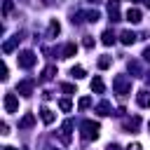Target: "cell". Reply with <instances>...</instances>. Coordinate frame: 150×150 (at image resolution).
Wrapping results in <instances>:
<instances>
[{
	"instance_id": "4dcf8cb0",
	"label": "cell",
	"mask_w": 150,
	"mask_h": 150,
	"mask_svg": "<svg viewBox=\"0 0 150 150\" xmlns=\"http://www.w3.org/2000/svg\"><path fill=\"white\" fill-rule=\"evenodd\" d=\"M145 80H148V84H150V73H148V77H145Z\"/></svg>"
},
{
	"instance_id": "9c48e42d",
	"label": "cell",
	"mask_w": 150,
	"mask_h": 150,
	"mask_svg": "<svg viewBox=\"0 0 150 150\" xmlns=\"http://www.w3.org/2000/svg\"><path fill=\"white\" fill-rule=\"evenodd\" d=\"M33 124H35V115L26 112V115L21 117V122H19V129H28V127H33Z\"/></svg>"
},
{
	"instance_id": "30bf717a",
	"label": "cell",
	"mask_w": 150,
	"mask_h": 150,
	"mask_svg": "<svg viewBox=\"0 0 150 150\" xmlns=\"http://www.w3.org/2000/svg\"><path fill=\"white\" fill-rule=\"evenodd\" d=\"M136 38H138V35H136L134 30H124V33H122V45H134Z\"/></svg>"
},
{
	"instance_id": "d590c367",
	"label": "cell",
	"mask_w": 150,
	"mask_h": 150,
	"mask_svg": "<svg viewBox=\"0 0 150 150\" xmlns=\"http://www.w3.org/2000/svg\"><path fill=\"white\" fill-rule=\"evenodd\" d=\"M148 129H150V127H148Z\"/></svg>"
},
{
	"instance_id": "6da1fadb",
	"label": "cell",
	"mask_w": 150,
	"mask_h": 150,
	"mask_svg": "<svg viewBox=\"0 0 150 150\" xmlns=\"http://www.w3.org/2000/svg\"><path fill=\"white\" fill-rule=\"evenodd\" d=\"M80 129H82V138H84V141H91V138H98V131H101V127H98V122H94V120H84Z\"/></svg>"
},
{
	"instance_id": "9a60e30c",
	"label": "cell",
	"mask_w": 150,
	"mask_h": 150,
	"mask_svg": "<svg viewBox=\"0 0 150 150\" xmlns=\"http://www.w3.org/2000/svg\"><path fill=\"white\" fill-rule=\"evenodd\" d=\"M108 14H110V21H120V9H117V2H110Z\"/></svg>"
},
{
	"instance_id": "484cf974",
	"label": "cell",
	"mask_w": 150,
	"mask_h": 150,
	"mask_svg": "<svg viewBox=\"0 0 150 150\" xmlns=\"http://www.w3.org/2000/svg\"><path fill=\"white\" fill-rule=\"evenodd\" d=\"M82 45H84L87 49H91V47H94V38H89V35H84V40H82Z\"/></svg>"
},
{
	"instance_id": "4316f807",
	"label": "cell",
	"mask_w": 150,
	"mask_h": 150,
	"mask_svg": "<svg viewBox=\"0 0 150 150\" xmlns=\"http://www.w3.org/2000/svg\"><path fill=\"white\" fill-rule=\"evenodd\" d=\"M61 91H66V94H75V87H73V84H61Z\"/></svg>"
},
{
	"instance_id": "277c9868",
	"label": "cell",
	"mask_w": 150,
	"mask_h": 150,
	"mask_svg": "<svg viewBox=\"0 0 150 150\" xmlns=\"http://www.w3.org/2000/svg\"><path fill=\"white\" fill-rule=\"evenodd\" d=\"M2 105H5V112H16V108H19V101H16V96H14V94H5V98H2Z\"/></svg>"
},
{
	"instance_id": "8992f818",
	"label": "cell",
	"mask_w": 150,
	"mask_h": 150,
	"mask_svg": "<svg viewBox=\"0 0 150 150\" xmlns=\"http://www.w3.org/2000/svg\"><path fill=\"white\" fill-rule=\"evenodd\" d=\"M16 91H19L21 96H30V94H33V82H30V80L19 82V84H16Z\"/></svg>"
},
{
	"instance_id": "ac0fdd59",
	"label": "cell",
	"mask_w": 150,
	"mask_h": 150,
	"mask_svg": "<svg viewBox=\"0 0 150 150\" xmlns=\"http://www.w3.org/2000/svg\"><path fill=\"white\" fill-rule=\"evenodd\" d=\"M96 112H98V115H110V103H108V101H101V103L96 105Z\"/></svg>"
},
{
	"instance_id": "7a4b0ae2",
	"label": "cell",
	"mask_w": 150,
	"mask_h": 150,
	"mask_svg": "<svg viewBox=\"0 0 150 150\" xmlns=\"http://www.w3.org/2000/svg\"><path fill=\"white\" fill-rule=\"evenodd\" d=\"M112 87H115V91H117L120 96H124V94L131 89V82H129L124 75H117V77H115V82H112Z\"/></svg>"
},
{
	"instance_id": "7c38bea8",
	"label": "cell",
	"mask_w": 150,
	"mask_h": 150,
	"mask_svg": "<svg viewBox=\"0 0 150 150\" xmlns=\"http://www.w3.org/2000/svg\"><path fill=\"white\" fill-rule=\"evenodd\" d=\"M91 89H94L96 94H103V91H105V84H103V80H101L98 75H96V77L91 80Z\"/></svg>"
},
{
	"instance_id": "d6986e66",
	"label": "cell",
	"mask_w": 150,
	"mask_h": 150,
	"mask_svg": "<svg viewBox=\"0 0 150 150\" xmlns=\"http://www.w3.org/2000/svg\"><path fill=\"white\" fill-rule=\"evenodd\" d=\"M54 73H56V68H54V66H47V68L42 70V80H52Z\"/></svg>"
},
{
	"instance_id": "3957f363",
	"label": "cell",
	"mask_w": 150,
	"mask_h": 150,
	"mask_svg": "<svg viewBox=\"0 0 150 150\" xmlns=\"http://www.w3.org/2000/svg\"><path fill=\"white\" fill-rule=\"evenodd\" d=\"M16 61H19V66H21V68H30V66H35V61H38V59H35V54H33V52H28V49H26V52H21V54L16 56Z\"/></svg>"
},
{
	"instance_id": "ffe728a7",
	"label": "cell",
	"mask_w": 150,
	"mask_h": 150,
	"mask_svg": "<svg viewBox=\"0 0 150 150\" xmlns=\"http://www.w3.org/2000/svg\"><path fill=\"white\" fill-rule=\"evenodd\" d=\"M138 127H141V120H138V117H134V120L127 122V129H129V131H136Z\"/></svg>"
},
{
	"instance_id": "ba28073f",
	"label": "cell",
	"mask_w": 150,
	"mask_h": 150,
	"mask_svg": "<svg viewBox=\"0 0 150 150\" xmlns=\"http://www.w3.org/2000/svg\"><path fill=\"white\" fill-rule=\"evenodd\" d=\"M127 21H129V23H138V21H141V9L129 7V9H127Z\"/></svg>"
},
{
	"instance_id": "5b68a950",
	"label": "cell",
	"mask_w": 150,
	"mask_h": 150,
	"mask_svg": "<svg viewBox=\"0 0 150 150\" xmlns=\"http://www.w3.org/2000/svg\"><path fill=\"white\" fill-rule=\"evenodd\" d=\"M70 129H73V122H70V120H66V122H63V127H61V134H59V136H61V143H66V145L70 143Z\"/></svg>"
},
{
	"instance_id": "52a82bcc",
	"label": "cell",
	"mask_w": 150,
	"mask_h": 150,
	"mask_svg": "<svg viewBox=\"0 0 150 150\" xmlns=\"http://www.w3.org/2000/svg\"><path fill=\"white\" fill-rule=\"evenodd\" d=\"M136 103H138L141 108H150V91L141 89V91L136 94Z\"/></svg>"
},
{
	"instance_id": "cb8c5ba5",
	"label": "cell",
	"mask_w": 150,
	"mask_h": 150,
	"mask_svg": "<svg viewBox=\"0 0 150 150\" xmlns=\"http://www.w3.org/2000/svg\"><path fill=\"white\" fill-rule=\"evenodd\" d=\"M59 108L68 112V110H70V101H68V98H61V101H59Z\"/></svg>"
},
{
	"instance_id": "836d02e7",
	"label": "cell",
	"mask_w": 150,
	"mask_h": 150,
	"mask_svg": "<svg viewBox=\"0 0 150 150\" xmlns=\"http://www.w3.org/2000/svg\"><path fill=\"white\" fill-rule=\"evenodd\" d=\"M91 2H98V0H91Z\"/></svg>"
},
{
	"instance_id": "2e32d148",
	"label": "cell",
	"mask_w": 150,
	"mask_h": 150,
	"mask_svg": "<svg viewBox=\"0 0 150 150\" xmlns=\"http://www.w3.org/2000/svg\"><path fill=\"white\" fill-rule=\"evenodd\" d=\"M59 33H61V26H59V21L54 19V21L49 23V33H47V35H49V38H56Z\"/></svg>"
},
{
	"instance_id": "e575fe53",
	"label": "cell",
	"mask_w": 150,
	"mask_h": 150,
	"mask_svg": "<svg viewBox=\"0 0 150 150\" xmlns=\"http://www.w3.org/2000/svg\"><path fill=\"white\" fill-rule=\"evenodd\" d=\"M112 2H117V0H112Z\"/></svg>"
},
{
	"instance_id": "f546056e",
	"label": "cell",
	"mask_w": 150,
	"mask_h": 150,
	"mask_svg": "<svg viewBox=\"0 0 150 150\" xmlns=\"http://www.w3.org/2000/svg\"><path fill=\"white\" fill-rule=\"evenodd\" d=\"M108 150H120V148L117 145H108Z\"/></svg>"
},
{
	"instance_id": "7402d4cb",
	"label": "cell",
	"mask_w": 150,
	"mask_h": 150,
	"mask_svg": "<svg viewBox=\"0 0 150 150\" xmlns=\"http://www.w3.org/2000/svg\"><path fill=\"white\" fill-rule=\"evenodd\" d=\"M96 66H98V68H101V70H105V68H108V66H110V59H108V56H101V59H98V63H96Z\"/></svg>"
},
{
	"instance_id": "d4e9b609",
	"label": "cell",
	"mask_w": 150,
	"mask_h": 150,
	"mask_svg": "<svg viewBox=\"0 0 150 150\" xmlns=\"http://www.w3.org/2000/svg\"><path fill=\"white\" fill-rule=\"evenodd\" d=\"M9 12H12V0H5V2H2V14L7 16Z\"/></svg>"
},
{
	"instance_id": "f1b7e54d",
	"label": "cell",
	"mask_w": 150,
	"mask_h": 150,
	"mask_svg": "<svg viewBox=\"0 0 150 150\" xmlns=\"http://www.w3.org/2000/svg\"><path fill=\"white\" fill-rule=\"evenodd\" d=\"M129 150H141V145H138V143H134V145H129Z\"/></svg>"
},
{
	"instance_id": "e0dca14e",
	"label": "cell",
	"mask_w": 150,
	"mask_h": 150,
	"mask_svg": "<svg viewBox=\"0 0 150 150\" xmlns=\"http://www.w3.org/2000/svg\"><path fill=\"white\" fill-rule=\"evenodd\" d=\"M101 42L110 47V45L115 42V35H112V30H103V35H101Z\"/></svg>"
},
{
	"instance_id": "1f68e13d",
	"label": "cell",
	"mask_w": 150,
	"mask_h": 150,
	"mask_svg": "<svg viewBox=\"0 0 150 150\" xmlns=\"http://www.w3.org/2000/svg\"><path fill=\"white\" fill-rule=\"evenodd\" d=\"M145 5H148V7H150V0H145Z\"/></svg>"
},
{
	"instance_id": "8fae6325",
	"label": "cell",
	"mask_w": 150,
	"mask_h": 150,
	"mask_svg": "<svg viewBox=\"0 0 150 150\" xmlns=\"http://www.w3.org/2000/svg\"><path fill=\"white\" fill-rule=\"evenodd\" d=\"M77 54V45L75 42H68L66 47H63V59H70V56H75Z\"/></svg>"
},
{
	"instance_id": "44dd1931",
	"label": "cell",
	"mask_w": 150,
	"mask_h": 150,
	"mask_svg": "<svg viewBox=\"0 0 150 150\" xmlns=\"http://www.w3.org/2000/svg\"><path fill=\"white\" fill-rule=\"evenodd\" d=\"M70 75H73V77H77V80H80V77H84V68H82V66H75V68H73V70H70Z\"/></svg>"
},
{
	"instance_id": "603a6c76",
	"label": "cell",
	"mask_w": 150,
	"mask_h": 150,
	"mask_svg": "<svg viewBox=\"0 0 150 150\" xmlns=\"http://www.w3.org/2000/svg\"><path fill=\"white\" fill-rule=\"evenodd\" d=\"M77 105H80V110H84V108H89V105H91V98H89V96H84V98H80V103H77Z\"/></svg>"
},
{
	"instance_id": "5bb4252c",
	"label": "cell",
	"mask_w": 150,
	"mask_h": 150,
	"mask_svg": "<svg viewBox=\"0 0 150 150\" xmlns=\"http://www.w3.org/2000/svg\"><path fill=\"white\" fill-rule=\"evenodd\" d=\"M40 117H42L45 124H52V122H54V112H52L49 108H42V110H40Z\"/></svg>"
},
{
	"instance_id": "83f0119b",
	"label": "cell",
	"mask_w": 150,
	"mask_h": 150,
	"mask_svg": "<svg viewBox=\"0 0 150 150\" xmlns=\"http://www.w3.org/2000/svg\"><path fill=\"white\" fill-rule=\"evenodd\" d=\"M143 59H145V61H150V47H145V49H143Z\"/></svg>"
},
{
	"instance_id": "4fadbf2b",
	"label": "cell",
	"mask_w": 150,
	"mask_h": 150,
	"mask_svg": "<svg viewBox=\"0 0 150 150\" xmlns=\"http://www.w3.org/2000/svg\"><path fill=\"white\" fill-rule=\"evenodd\" d=\"M19 40H21V35H16L14 40H7V42L2 45V52H5V54H9V52H12V49H14L16 45H19Z\"/></svg>"
},
{
	"instance_id": "d6a6232c",
	"label": "cell",
	"mask_w": 150,
	"mask_h": 150,
	"mask_svg": "<svg viewBox=\"0 0 150 150\" xmlns=\"http://www.w3.org/2000/svg\"><path fill=\"white\" fill-rule=\"evenodd\" d=\"M5 150H16V148H5Z\"/></svg>"
}]
</instances>
